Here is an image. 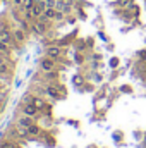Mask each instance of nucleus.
<instances>
[{
  "label": "nucleus",
  "mask_w": 146,
  "mask_h": 148,
  "mask_svg": "<svg viewBox=\"0 0 146 148\" xmlns=\"http://www.w3.org/2000/svg\"><path fill=\"white\" fill-rule=\"evenodd\" d=\"M40 67H41V71H45V73L55 71V59H50V57L45 55V57L40 60Z\"/></svg>",
  "instance_id": "1"
},
{
  "label": "nucleus",
  "mask_w": 146,
  "mask_h": 148,
  "mask_svg": "<svg viewBox=\"0 0 146 148\" xmlns=\"http://www.w3.org/2000/svg\"><path fill=\"white\" fill-rule=\"evenodd\" d=\"M31 28H33V31H36L38 35H45L48 26H46L45 21H41V19H35V23H31Z\"/></svg>",
  "instance_id": "2"
},
{
  "label": "nucleus",
  "mask_w": 146,
  "mask_h": 148,
  "mask_svg": "<svg viewBox=\"0 0 146 148\" xmlns=\"http://www.w3.org/2000/svg\"><path fill=\"white\" fill-rule=\"evenodd\" d=\"M0 41L7 43V45H14L16 40H14V33H10L9 29H0Z\"/></svg>",
  "instance_id": "3"
},
{
  "label": "nucleus",
  "mask_w": 146,
  "mask_h": 148,
  "mask_svg": "<svg viewBox=\"0 0 146 148\" xmlns=\"http://www.w3.org/2000/svg\"><path fill=\"white\" fill-rule=\"evenodd\" d=\"M46 57H50V59H60V55H62V48L60 47H55V45H52V47H48L46 48Z\"/></svg>",
  "instance_id": "4"
},
{
  "label": "nucleus",
  "mask_w": 146,
  "mask_h": 148,
  "mask_svg": "<svg viewBox=\"0 0 146 148\" xmlns=\"http://www.w3.org/2000/svg\"><path fill=\"white\" fill-rule=\"evenodd\" d=\"M38 109L36 107H35V105H33V103H24V105H23V114H24V115H29V117H36L38 115Z\"/></svg>",
  "instance_id": "5"
},
{
  "label": "nucleus",
  "mask_w": 146,
  "mask_h": 148,
  "mask_svg": "<svg viewBox=\"0 0 146 148\" xmlns=\"http://www.w3.org/2000/svg\"><path fill=\"white\" fill-rule=\"evenodd\" d=\"M31 124H33V117H29V115H24L23 114V117L17 119V126L19 127H29Z\"/></svg>",
  "instance_id": "6"
},
{
  "label": "nucleus",
  "mask_w": 146,
  "mask_h": 148,
  "mask_svg": "<svg viewBox=\"0 0 146 148\" xmlns=\"http://www.w3.org/2000/svg\"><path fill=\"white\" fill-rule=\"evenodd\" d=\"M55 14H57V9H45L43 16H41L40 19H41V21H45V23H48L50 19H55Z\"/></svg>",
  "instance_id": "7"
},
{
  "label": "nucleus",
  "mask_w": 146,
  "mask_h": 148,
  "mask_svg": "<svg viewBox=\"0 0 146 148\" xmlns=\"http://www.w3.org/2000/svg\"><path fill=\"white\" fill-rule=\"evenodd\" d=\"M14 40H16V43H24L26 41V31L24 29H16L14 31Z\"/></svg>",
  "instance_id": "8"
},
{
  "label": "nucleus",
  "mask_w": 146,
  "mask_h": 148,
  "mask_svg": "<svg viewBox=\"0 0 146 148\" xmlns=\"http://www.w3.org/2000/svg\"><path fill=\"white\" fill-rule=\"evenodd\" d=\"M59 91H60L59 86H57V88H55V86H48V88H46V93H48L52 98H55V100H59V98L62 97V93H59Z\"/></svg>",
  "instance_id": "9"
},
{
  "label": "nucleus",
  "mask_w": 146,
  "mask_h": 148,
  "mask_svg": "<svg viewBox=\"0 0 146 148\" xmlns=\"http://www.w3.org/2000/svg\"><path fill=\"white\" fill-rule=\"evenodd\" d=\"M0 148H21V147H19V143L14 141V140H3V141L0 143Z\"/></svg>",
  "instance_id": "10"
},
{
  "label": "nucleus",
  "mask_w": 146,
  "mask_h": 148,
  "mask_svg": "<svg viewBox=\"0 0 146 148\" xmlns=\"http://www.w3.org/2000/svg\"><path fill=\"white\" fill-rule=\"evenodd\" d=\"M31 103H33V105L36 107L38 110H43V109H48V105H46V103H45V102H43L41 98H38V97H35V98H33V102H31Z\"/></svg>",
  "instance_id": "11"
},
{
  "label": "nucleus",
  "mask_w": 146,
  "mask_h": 148,
  "mask_svg": "<svg viewBox=\"0 0 146 148\" xmlns=\"http://www.w3.org/2000/svg\"><path fill=\"white\" fill-rule=\"evenodd\" d=\"M10 69H9V60H2L0 62V76H9Z\"/></svg>",
  "instance_id": "12"
},
{
  "label": "nucleus",
  "mask_w": 146,
  "mask_h": 148,
  "mask_svg": "<svg viewBox=\"0 0 146 148\" xmlns=\"http://www.w3.org/2000/svg\"><path fill=\"white\" fill-rule=\"evenodd\" d=\"M28 133H29V136H38V134L41 133V127H40L38 124H35V122H33V124L28 127Z\"/></svg>",
  "instance_id": "13"
},
{
  "label": "nucleus",
  "mask_w": 146,
  "mask_h": 148,
  "mask_svg": "<svg viewBox=\"0 0 146 148\" xmlns=\"http://www.w3.org/2000/svg\"><path fill=\"white\" fill-rule=\"evenodd\" d=\"M0 53H3V55H9V53H10L9 45H7V43H3V41H0Z\"/></svg>",
  "instance_id": "14"
},
{
  "label": "nucleus",
  "mask_w": 146,
  "mask_h": 148,
  "mask_svg": "<svg viewBox=\"0 0 146 148\" xmlns=\"http://www.w3.org/2000/svg\"><path fill=\"white\" fill-rule=\"evenodd\" d=\"M35 3H36V0H24V2H23V10H26V9H31Z\"/></svg>",
  "instance_id": "15"
},
{
  "label": "nucleus",
  "mask_w": 146,
  "mask_h": 148,
  "mask_svg": "<svg viewBox=\"0 0 146 148\" xmlns=\"http://www.w3.org/2000/svg\"><path fill=\"white\" fill-rule=\"evenodd\" d=\"M45 77H46L48 81H55V79L59 77V73H55V71H48V73H46V76H45Z\"/></svg>",
  "instance_id": "16"
},
{
  "label": "nucleus",
  "mask_w": 146,
  "mask_h": 148,
  "mask_svg": "<svg viewBox=\"0 0 146 148\" xmlns=\"http://www.w3.org/2000/svg\"><path fill=\"white\" fill-rule=\"evenodd\" d=\"M24 19H26V21H33V19H35L31 9H26V10H24Z\"/></svg>",
  "instance_id": "17"
},
{
  "label": "nucleus",
  "mask_w": 146,
  "mask_h": 148,
  "mask_svg": "<svg viewBox=\"0 0 146 148\" xmlns=\"http://www.w3.org/2000/svg\"><path fill=\"white\" fill-rule=\"evenodd\" d=\"M45 3H46V9H55L59 0H45Z\"/></svg>",
  "instance_id": "18"
},
{
  "label": "nucleus",
  "mask_w": 146,
  "mask_h": 148,
  "mask_svg": "<svg viewBox=\"0 0 146 148\" xmlns=\"http://www.w3.org/2000/svg\"><path fill=\"white\" fill-rule=\"evenodd\" d=\"M28 23H29V21H26V19H23V21L19 23V24H21V29H24V31H28V29H29V24H28Z\"/></svg>",
  "instance_id": "19"
},
{
  "label": "nucleus",
  "mask_w": 146,
  "mask_h": 148,
  "mask_svg": "<svg viewBox=\"0 0 146 148\" xmlns=\"http://www.w3.org/2000/svg\"><path fill=\"white\" fill-rule=\"evenodd\" d=\"M74 84H83V77L81 76H74Z\"/></svg>",
  "instance_id": "20"
},
{
  "label": "nucleus",
  "mask_w": 146,
  "mask_h": 148,
  "mask_svg": "<svg viewBox=\"0 0 146 148\" xmlns=\"http://www.w3.org/2000/svg\"><path fill=\"white\" fill-rule=\"evenodd\" d=\"M23 2H24V0H12V3H14L16 7H23Z\"/></svg>",
  "instance_id": "21"
},
{
  "label": "nucleus",
  "mask_w": 146,
  "mask_h": 148,
  "mask_svg": "<svg viewBox=\"0 0 146 148\" xmlns=\"http://www.w3.org/2000/svg\"><path fill=\"white\" fill-rule=\"evenodd\" d=\"M76 62H79V64H81V62H83V57H81V55H76Z\"/></svg>",
  "instance_id": "22"
},
{
  "label": "nucleus",
  "mask_w": 146,
  "mask_h": 148,
  "mask_svg": "<svg viewBox=\"0 0 146 148\" xmlns=\"http://www.w3.org/2000/svg\"><path fill=\"white\" fill-rule=\"evenodd\" d=\"M139 57H141V59H146V50H143V52L139 53Z\"/></svg>",
  "instance_id": "23"
},
{
  "label": "nucleus",
  "mask_w": 146,
  "mask_h": 148,
  "mask_svg": "<svg viewBox=\"0 0 146 148\" xmlns=\"http://www.w3.org/2000/svg\"><path fill=\"white\" fill-rule=\"evenodd\" d=\"M110 64H112V67H115V66H117V59H112V62H110Z\"/></svg>",
  "instance_id": "24"
},
{
  "label": "nucleus",
  "mask_w": 146,
  "mask_h": 148,
  "mask_svg": "<svg viewBox=\"0 0 146 148\" xmlns=\"http://www.w3.org/2000/svg\"><path fill=\"white\" fill-rule=\"evenodd\" d=\"M2 2H5V3H12V0H2Z\"/></svg>",
  "instance_id": "25"
},
{
  "label": "nucleus",
  "mask_w": 146,
  "mask_h": 148,
  "mask_svg": "<svg viewBox=\"0 0 146 148\" xmlns=\"http://www.w3.org/2000/svg\"><path fill=\"white\" fill-rule=\"evenodd\" d=\"M145 145H146V138H145Z\"/></svg>",
  "instance_id": "26"
}]
</instances>
